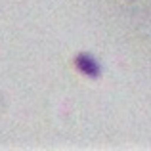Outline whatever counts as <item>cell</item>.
<instances>
[{
  "label": "cell",
  "mask_w": 151,
  "mask_h": 151,
  "mask_svg": "<svg viewBox=\"0 0 151 151\" xmlns=\"http://www.w3.org/2000/svg\"><path fill=\"white\" fill-rule=\"evenodd\" d=\"M73 63H75V67H77L78 73L84 75V77H88V78H98L101 75V65L92 54H86V52L77 54L75 59H73Z\"/></svg>",
  "instance_id": "cell-1"
}]
</instances>
